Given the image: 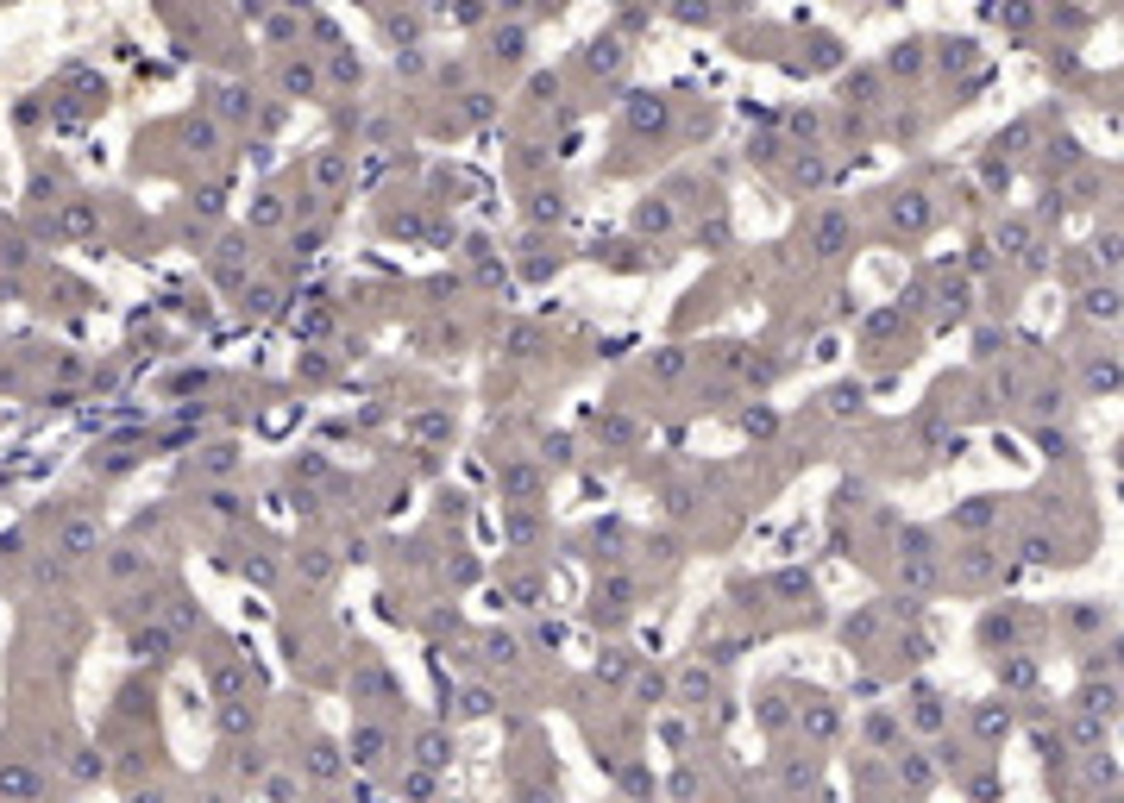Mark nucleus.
I'll return each mask as SVG.
<instances>
[{"mask_svg":"<svg viewBox=\"0 0 1124 803\" xmlns=\"http://www.w3.org/2000/svg\"><path fill=\"white\" fill-rule=\"evenodd\" d=\"M628 597H635V583H628L622 571H609L597 591H591V615H597V622H622V615H628Z\"/></svg>","mask_w":1124,"mask_h":803,"instance_id":"obj_1","label":"nucleus"},{"mask_svg":"<svg viewBox=\"0 0 1124 803\" xmlns=\"http://www.w3.org/2000/svg\"><path fill=\"white\" fill-rule=\"evenodd\" d=\"M384 753H390V728H377V722H359L353 728V766H384Z\"/></svg>","mask_w":1124,"mask_h":803,"instance_id":"obj_2","label":"nucleus"},{"mask_svg":"<svg viewBox=\"0 0 1124 803\" xmlns=\"http://www.w3.org/2000/svg\"><path fill=\"white\" fill-rule=\"evenodd\" d=\"M258 728V703L252 697H221V735H252Z\"/></svg>","mask_w":1124,"mask_h":803,"instance_id":"obj_3","label":"nucleus"},{"mask_svg":"<svg viewBox=\"0 0 1124 803\" xmlns=\"http://www.w3.org/2000/svg\"><path fill=\"white\" fill-rule=\"evenodd\" d=\"M132 652H138V660H151V666H164V660H176V640H170V628H138L132 634Z\"/></svg>","mask_w":1124,"mask_h":803,"instance_id":"obj_4","label":"nucleus"},{"mask_svg":"<svg viewBox=\"0 0 1124 803\" xmlns=\"http://www.w3.org/2000/svg\"><path fill=\"white\" fill-rule=\"evenodd\" d=\"M339 772H345V753H339L333 741H314V747H308V778H314V784H333Z\"/></svg>","mask_w":1124,"mask_h":803,"instance_id":"obj_5","label":"nucleus"},{"mask_svg":"<svg viewBox=\"0 0 1124 803\" xmlns=\"http://www.w3.org/2000/svg\"><path fill=\"white\" fill-rule=\"evenodd\" d=\"M628 126H635V132H660L666 126V101L660 95H628Z\"/></svg>","mask_w":1124,"mask_h":803,"instance_id":"obj_6","label":"nucleus"},{"mask_svg":"<svg viewBox=\"0 0 1124 803\" xmlns=\"http://www.w3.org/2000/svg\"><path fill=\"white\" fill-rule=\"evenodd\" d=\"M973 735H980V741H1005V735H1012V709L980 703V709H973Z\"/></svg>","mask_w":1124,"mask_h":803,"instance_id":"obj_7","label":"nucleus"},{"mask_svg":"<svg viewBox=\"0 0 1124 803\" xmlns=\"http://www.w3.org/2000/svg\"><path fill=\"white\" fill-rule=\"evenodd\" d=\"M446 760H453V753H446V735H440V728H421V735H415V766L440 772Z\"/></svg>","mask_w":1124,"mask_h":803,"instance_id":"obj_8","label":"nucleus"},{"mask_svg":"<svg viewBox=\"0 0 1124 803\" xmlns=\"http://www.w3.org/2000/svg\"><path fill=\"white\" fill-rule=\"evenodd\" d=\"M835 728H841V715L829 703H804V735L810 741H835Z\"/></svg>","mask_w":1124,"mask_h":803,"instance_id":"obj_9","label":"nucleus"},{"mask_svg":"<svg viewBox=\"0 0 1124 803\" xmlns=\"http://www.w3.org/2000/svg\"><path fill=\"white\" fill-rule=\"evenodd\" d=\"M898 778H904L911 791H930V784H936V766H930L924 753H904V760H898Z\"/></svg>","mask_w":1124,"mask_h":803,"instance_id":"obj_10","label":"nucleus"},{"mask_svg":"<svg viewBox=\"0 0 1124 803\" xmlns=\"http://www.w3.org/2000/svg\"><path fill=\"white\" fill-rule=\"evenodd\" d=\"M911 722H918V728H942L949 722L942 715V697L936 691H918V697H911Z\"/></svg>","mask_w":1124,"mask_h":803,"instance_id":"obj_11","label":"nucleus"},{"mask_svg":"<svg viewBox=\"0 0 1124 803\" xmlns=\"http://www.w3.org/2000/svg\"><path fill=\"white\" fill-rule=\"evenodd\" d=\"M1081 709H1093V715L1112 722V715H1118V691H1112V684H1087V691H1081Z\"/></svg>","mask_w":1124,"mask_h":803,"instance_id":"obj_12","label":"nucleus"},{"mask_svg":"<svg viewBox=\"0 0 1124 803\" xmlns=\"http://www.w3.org/2000/svg\"><path fill=\"white\" fill-rule=\"evenodd\" d=\"M628 672H635V660H628V646H609L603 660H597V678H609V684H622Z\"/></svg>","mask_w":1124,"mask_h":803,"instance_id":"obj_13","label":"nucleus"},{"mask_svg":"<svg viewBox=\"0 0 1124 803\" xmlns=\"http://www.w3.org/2000/svg\"><path fill=\"white\" fill-rule=\"evenodd\" d=\"M490 709H497V697H490L484 684H471V691L459 697V722H477V715H490Z\"/></svg>","mask_w":1124,"mask_h":803,"instance_id":"obj_14","label":"nucleus"},{"mask_svg":"<svg viewBox=\"0 0 1124 803\" xmlns=\"http://www.w3.org/2000/svg\"><path fill=\"white\" fill-rule=\"evenodd\" d=\"M1074 741H1081V747H1099V741H1105V715L1081 709V715H1074Z\"/></svg>","mask_w":1124,"mask_h":803,"instance_id":"obj_15","label":"nucleus"},{"mask_svg":"<svg viewBox=\"0 0 1124 803\" xmlns=\"http://www.w3.org/2000/svg\"><path fill=\"white\" fill-rule=\"evenodd\" d=\"M515 652H522L515 634H490V640H484V660H490V666H515Z\"/></svg>","mask_w":1124,"mask_h":803,"instance_id":"obj_16","label":"nucleus"},{"mask_svg":"<svg viewBox=\"0 0 1124 803\" xmlns=\"http://www.w3.org/2000/svg\"><path fill=\"white\" fill-rule=\"evenodd\" d=\"M892 741H898V715H886V709H880V715L867 722V747H892Z\"/></svg>","mask_w":1124,"mask_h":803,"instance_id":"obj_17","label":"nucleus"},{"mask_svg":"<svg viewBox=\"0 0 1124 803\" xmlns=\"http://www.w3.org/2000/svg\"><path fill=\"white\" fill-rule=\"evenodd\" d=\"M540 459H546V465H572V440H566V433H546V440H540Z\"/></svg>","mask_w":1124,"mask_h":803,"instance_id":"obj_18","label":"nucleus"},{"mask_svg":"<svg viewBox=\"0 0 1124 803\" xmlns=\"http://www.w3.org/2000/svg\"><path fill=\"white\" fill-rule=\"evenodd\" d=\"M283 89H290V95H314V69H308V63H290V69H283Z\"/></svg>","mask_w":1124,"mask_h":803,"instance_id":"obj_19","label":"nucleus"},{"mask_svg":"<svg viewBox=\"0 0 1124 803\" xmlns=\"http://www.w3.org/2000/svg\"><path fill=\"white\" fill-rule=\"evenodd\" d=\"M678 691H685V703H697V697H710V672H704V666H691V672L678 678Z\"/></svg>","mask_w":1124,"mask_h":803,"instance_id":"obj_20","label":"nucleus"},{"mask_svg":"<svg viewBox=\"0 0 1124 803\" xmlns=\"http://www.w3.org/2000/svg\"><path fill=\"white\" fill-rule=\"evenodd\" d=\"M402 791H408V797H434V772H428V766H408V772H402Z\"/></svg>","mask_w":1124,"mask_h":803,"instance_id":"obj_21","label":"nucleus"},{"mask_svg":"<svg viewBox=\"0 0 1124 803\" xmlns=\"http://www.w3.org/2000/svg\"><path fill=\"white\" fill-rule=\"evenodd\" d=\"M339 176H345V158H339V151H327V158L314 164V182H321V189H333Z\"/></svg>","mask_w":1124,"mask_h":803,"instance_id":"obj_22","label":"nucleus"},{"mask_svg":"<svg viewBox=\"0 0 1124 803\" xmlns=\"http://www.w3.org/2000/svg\"><path fill=\"white\" fill-rule=\"evenodd\" d=\"M264 797H270V803H296V778H283V772L270 778V772H264Z\"/></svg>","mask_w":1124,"mask_h":803,"instance_id":"obj_23","label":"nucleus"},{"mask_svg":"<svg viewBox=\"0 0 1124 803\" xmlns=\"http://www.w3.org/2000/svg\"><path fill=\"white\" fill-rule=\"evenodd\" d=\"M616 63H622V44L597 38V44H591V69H616Z\"/></svg>","mask_w":1124,"mask_h":803,"instance_id":"obj_24","label":"nucleus"},{"mask_svg":"<svg viewBox=\"0 0 1124 803\" xmlns=\"http://www.w3.org/2000/svg\"><path fill=\"white\" fill-rule=\"evenodd\" d=\"M534 483H540V477H534L528 465H509V471H503V490H515V496H528Z\"/></svg>","mask_w":1124,"mask_h":803,"instance_id":"obj_25","label":"nucleus"},{"mask_svg":"<svg viewBox=\"0 0 1124 803\" xmlns=\"http://www.w3.org/2000/svg\"><path fill=\"white\" fill-rule=\"evenodd\" d=\"M772 591H779V597H798V591H810V577H804V571H779V577H772Z\"/></svg>","mask_w":1124,"mask_h":803,"instance_id":"obj_26","label":"nucleus"},{"mask_svg":"<svg viewBox=\"0 0 1124 803\" xmlns=\"http://www.w3.org/2000/svg\"><path fill=\"white\" fill-rule=\"evenodd\" d=\"M302 577H308V583H327V577H333V565H327L321 552H302Z\"/></svg>","mask_w":1124,"mask_h":803,"instance_id":"obj_27","label":"nucleus"},{"mask_svg":"<svg viewBox=\"0 0 1124 803\" xmlns=\"http://www.w3.org/2000/svg\"><path fill=\"white\" fill-rule=\"evenodd\" d=\"M672 797H678V803H691V797H697V772H691V766H678V772H672Z\"/></svg>","mask_w":1124,"mask_h":803,"instance_id":"obj_28","label":"nucleus"},{"mask_svg":"<svg viewBox=\"0 0 1124 803\" xmlns=\"http://www.w3.org/2000/svg\"><path fill=\"white\" fill-rule=\"evenodd\" d=\"M666 227H672V213H666L660 201H654V207H641V233H666Z\"/></svg>","mask_w":1124,"mask_h":803,"instance_id":"obj_29","label":"nucleus"},{"mask_svg":"<svg viewBox=\"0 0 1124 803\" xmlns=\"http://www.w3.org/2000/svg\"><path fill=\"white\" fill-rule=\"evenodd\" d=\"M999 678H1012V684H1036V666H1030V660H1012V666H999Z\"/></svg>","mask_w":1124,"mask_h":803,"instance_id":"obj_30","label":"nucleus"},{"mask_svg":"<svg viewBox=\"0 0 1124 803\" xmlns=\"http://www.w3.org/2000/svg\"><path fill=\"white\" fill-rule=\"evenodd\" d=\"M635 697H641V703H660V697H666V678H660V672H647V678L635 684Z\"/></svg>","mask_w":1124,"mask_h":803,"instance_id":"obj_31","label":"nucleus"},{"mask_svg":"<svg viewBox=\"0 0 1124 803\" xmlns=\"http://www.w3.org/2000/svg\"><path fill=\"white\" fill-rule=\"evenodd\" d=\"M239 772H245V778H264V772H270V760H264L258 747H245V753H239Z\"/></svg>","mask_w":1124,"mask_h":803,"instance_id":"obj_32","label":"nucleus"},{"mask_svg":"<svg viewBox=\"0 0 1124 803\" xmlns=\"http://www.w3.org/2000/svg\"><path fill=\"white\" fill-rule=\"evenodd\" d=\"M333 82H359V57H333Z\"/></svg>","mask_w":1124,"mask_h":803,"instance_id":"obj_33","label":"nucleus"},{"mask_svg":"<svg viewBox=\"0 0 1124 803\" xmlns=\"http://www.w3.org/2000/svg\"><path fill=\"white\" fill-rule=\"evenodd\" d=\"M829 408H835V414H849V408H861V390H835V396H829Z\"/></svg>","mask_w":1124,"mask_h":803,"instance_id":"obj_34","label":"nucleus"},{"mask_svg":"<svg viewBox=\"0 0 1124 803\" xmlns=\"http://www.w3.org/2000/svg\"><path fill=\"white\" fill-rule=\"evenodd\" d=\"M214 515H221V521H233V515H239V496H227V490H221V496H214Z\"/></svg>","mask_w":1124,"mask_h":803,"instance_id":"obj_35","label":"nucleus"},{"mask_svg":"<svg viewBox=\"0 0 1124 803\" xmlns=\"http://www.w3.org/2000/svg\"><path fill=\"white\" fill-rule=\"evenodd\" d=\"M534 640H540V646H559L566 634H559V622H540V628H534Z\"/></svg>","mask_w":1124,"mask_h":803,"instance_id":"obj_36","label":"nucleus"},{"mask_svg":"<svg viewBox=\"0 0 1124 803\" xmlns=\"http://www.w3.org/2000/svg\"><path fill=\"white\" fill-rule=\"evenodd\" d=\"M741 427H748V433H772V414H766V408H754V414H748Z\"/></svg>","mask_w":1124,"mask_h":803,"instance_id":"obj_37","label":"nucleus"},{"mask_svg":"<svg viewBox=\"0 0 1124 803\" xmlns=\"http://www.w3.org/2000/svg\"><path fill=\"white\" fill-rule=\"evenodd\" d=\"M132 803H170V797H164V791H138Z\"/></svg>","mask_w":1124,"mask_h":803,"instance_id":"obj_38","label":"nucleus"},{"mask_svg":"<svg viewBox=\"0 0 1124 803\" xmlns=\"http://www.w3.org/2000/svg\"><path fill=\"white\" fill-rule=\"evenodd\" d=\"M201 803H227V797H201Z\"/></svg>","mask_w":1124,"mask_h":803,"instance_id":"obj_39","label":"nucleus"},{"mask_svg":"<svg viewBox=\"0 0 1124 803\" xmlns=\"http://www.w3.org/2000/svg\"><path fill=\"white\" fill-rule=\"evenodd\" d=\"M1112 803H1124V797H1112Z\"/></svg>","mask_w":1124,"mask_h":803,"instance_id":"obj_40","label":"nucleus"}]
</instances>
